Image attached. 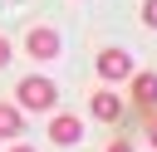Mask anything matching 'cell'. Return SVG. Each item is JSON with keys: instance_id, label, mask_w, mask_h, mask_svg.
I'll return each mask as SVG.
<instances>
[{"instance_id": "obj_1", "label": "cell", "mask_w": 157, "mask_h": 152, "mask_svg": "<svg viewBox=\"0 0 157 152\" xmlns=\"http://www.w3.org/2000/svg\"><path fill=\"white\" fill-rule=\"evenodd\" d=\"M15 103H20V113H54L59 108V83L49 74H25L15 83Z\"/></svg>"}, {"instance_id": "obj_2", "label": "cell", "mask_w": 157, "mask_h": 152, "mask_svg": "<svg viewBox=\"0 0 157 152\" xmlns=\"http://www.w3.org/2000/svg\"><path fill=\"white\" fill-rule=\"evenodd\" d=\"M137 69V59H132V49H123V44H103L98 54H93V78L98 83H128V74Z\"/></svg>"}, {"instance_id": "obj_3", "label": "cell", "mask_w": 157, "mask_h": 152, "mask_svg": "<svg viewBox=\"0 0 157 152\" xmlns=\"http://www.w3.org/2000/svg\"><path fill=\"white\" fill-rule=\"evenodd\" d=\"M83 108H88V118L93 123H118L123 118V108H128V98H123V88L118 83H98V88H88V98H83Z\"/></svg>"}, {"instance_id": "obj_4", "label": "cell", "mask_w": 157, "mask_h": 152, "mask_svg": "<svg viewBox=\"0 0 157 152\" xmlns=\"http://www.w3.org/2000/svg\"><path fill=\"white\" fill-rule=\"evenodd\" d=\"M59 54H64V34H59L54 25H29V29H25V59L54 64Z\"/></svg>"}, {"instance_id": "obj_5", "label": "cell", "mask_w": 157, "mask_h": 152, "mask_svg": "<svg viewBox=\"0 0 157 152\" xmlns=\"http://www.w3.org/2000/svg\"><path fill=\"white\" fill-rule=\"evenodd\" d=\"M123 98L132 103V108H157V69H132L128 74V83H123Z\"/></svg>"}, {"instance_id": "obj_6", "label": "cell", "mask_w": 157, "mask_h": 152, "mask_svg": "<svg viewBox=\"0 0 157 152\" xmlns=\"http://www.w3.org/2000/svg\"><path fill=\"white\" fill-rule=\"evenodd\" d=\"M44 137L54 142V147H74V142H83V118L78 113H49V123H44Z\"/></svg>"}, {"instance_id": "obj_7", "label": "cell", "mask_w": 157, "mask_h": 152, "mask_svg": "<svg viewBox=\"0 0 157 152\" xmlns=\"http://www.w3.org/2000/svg\"><path fill=\"white\" fill-rule=\"evenodd\" d=\"M0 137H5V142L25 137V113H20L15 98H0Z\"/></svg>"}, {"instance_id": "obj_8", "label": "cell", "mask_w": 157, "mask_h": 152, "mask_svg": "<svg viewBox=\"0 0 157 152\" xmlns=\"http://www.w3.org/2000/svg\"><path fill=\"white\" fill-rule=\"evenodd\" d=\"M137 25L157 34V0H142V5H137Z\"/></svg>"}, {"instance_id": "obj_9", "label": "cell", "mask_w": 157, "mask_h": 152, "mask_svg": "<svg viewBox=\"0 0 157 152\" xmlns=\"http://www.w3.org/2000/svg\"><path fill=\"white\" fill-rule=\"evenodd\" d=\"M103 152H137V142H132V137H108Z\"/></svg>"}, {"instance_id": "obj_10", "label": "cell", "mask_w": 157, "mask_h": 152, "mask_svg": "<svg viewBox=\"0 0 157 152\" xmlns=\"http://www.w3.org/2000/svg\"><path fill=\"white\" fill-rule=\"evenodd\" d=\"M10 64H15V39L0 34V69H10Z\"/></svg>"}, {"instance_id": "obj_11", "label": "cell", "mask_w": 157, "mask_h": 152, "mask_svg": "<svg viewBox=\"0 0 157 152\" xmlns=\"http://www.w3.org/2000/svg\"><path fill=\"white\" fill-rule=\"evenodd\" d=\"M147 113H152V118H147V147L157 152V108H147Z\"/></svg>"}, {"instance_id": "obj_12", "label": "cell", "mask_w": 157, "mask_h": 152, "mask_svg": "<svg viewBox=\"0 0 157 152\" xmlns=\"http://www.w3.org/2000/svg\"><path fill=\"white\" fill-rule=\"evenodd\" d=\"M5 152H34V147H29V142H20V137H15V142H10V147H5Z\"/></svg>"}]
</instances>
